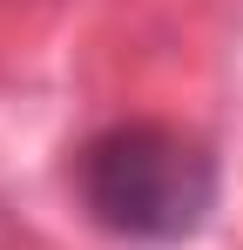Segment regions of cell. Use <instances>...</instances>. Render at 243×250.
Masks as SVG:
<instances>
[{
	"label": "cell",
	"instance_id": "cell-1",
	"mask_svg": "<svg viewBox=\"0 0 243 250\" xmlns=\"http://www.w3.org/2000/svg\"><path fill=\"white\" fill-rule=\"evenodd\" d=\"M75 203L81 216L135 250H169L189 244L223 189V169L216 149L189 135L176 122H149V115H128V122L95 128L75 149Z\"/></svg>",
	"mask_w": 243,
	"mask_h": 250
}]
</instances>
